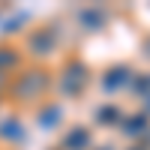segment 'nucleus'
Instances as JSON below:
<instances>
[{"label": "nucleus", "mask_w": 150, "mask_h": 150, "mask_svg": "<svg viewBox=\"0 0 150 150\" xmlns=\"http://www.w3.org/2000/svg\"><path fill=\"white\" fill-rule=\"evenodd\" d=\"M12 96L15 102H39L48 90V72L42 69H24L15 81H12Z\"/></svg>", "instance_id": "1"}, {"label": "nucleus", "mask_w": 150, "mask_h": 150, "mask_svg": "<svg viewBox=\"0 0 150 150\" xmlns=\"http://www.w3.org/2000/svg\"><path fill=\"white\" fill-rule=\"evenodd\" d=\"M87 84V66L72 60V63L63 69V78H60V93L63 96H78Z\"/></svg>", "instance_id": "2"}, {"label": "nucleus", "mask_w": 150, "mask_h": 150, "mask_svg": "<svg viewBox=\"0 0 150 150\" xmlns=\"http://www.w3.org/2000/svg\"><path fill=\"white\" fill-rule=\"evenodd\" d=\"M27 48H30L36 57L54 54V51H57V30H54V27H39V30H33L30 39H27Z\"/></svg>", "instance_id": "3"}, {"label": "nucleus", "mask_w": 150, "mask_h": 150, "mask_svg": "<svg viewBox=\"0 0 150 150\" xmlns=\"http://www.w3.org/2000/svg\"><path fill=\"white\" fill-rule=\"evenodd\" d=\"M93 135L87 126H72L66 135H63V147L66 150H93Z\"/></svg>", "instance_id": "4"}, {"label": "nucleus", "mask_w": 150, "mask_h": 150, "mask_svg": "<svg viewBox=\"0 0 150 150\" xmlns=\"http://www.w3.org/2000/svg\"><path fill=\"white\" fill-rule=\"evenodd\" d=\"M132 81V69L129 66H114V69H108L105 72V78H102V90L105 93H117L123 84H129Z\"/></svg>", "instance_id": "5"}, {"label": "nucleus", "mask_w": 150, "mask_h": 150, "mask_svg": "<svg viewBox=\"0 0 150 150\" xmlns=\"http://www.w3.org/2000/svg\"><path fill=\"white\" fill-rule=\"evenodd\" d=\"M78 21H81V27L84 30H99L105 24V9H99V6H84L78 12Z\"/></svg>", "instance_id": "6"}, {"label": "nucleus", "mask_w": 150, "mask_h": 150, "mask_svg": "<svg viewBox=\"0 0 150 150\" xmlns=\"http://www.w3.org/2000/svg\"><path fill=\"white\" fill-rule=\"evenodd\" d=\"M147 129H150V123H147V114L123 117V123H120V132L126 135V138H138V135H144Z\"/></svg>", "instance_id": "7"}, {"label": "nucleus", "mask_w": 150, "mask_h": 150, "mask_svg": "<svg viewBox=\"0 0 150 150\" xmlns=\"http://www.w3.org/2000/svg\"><path fill=\"white\" fill-rule=\"evenodd\" d=\"M21 63V54L15 51V48H9V45H0V75H9V72H15Z\"/></svg>", "instance_id": "8"}, {"label": "nucleus", "mask_w": 150, "mask_h": 150, "mask_svg": "<svg viewBox=\"0 0 150 150\" xmlns=\"http://www.w3.org/2000/svg\"><path fill=\"white\" fill-rule=\"evenodd\" d=\"M96 123H102V126H120L123 123V111L117 105H102L96 111Z\"/></svg>", "instance_id": "9"}, {"label": "nucleus", "mask_w": 150, "mask_h": 150, "mask_svg": "<svg viewBox=\"0 0 150 150\" xmlns=\"http://www.w3.org/2000/svg\"><path fill=\"white\" fill-rule=\"evenodd\" d=\"M0 135L9 138V141H24V126H21L18 120L6 117V120H0Z\"/></svg>", "instance_id": "10"}, {"label": "nucleus", "mask_w": 150, "mask_h": 150, "mask_svg": "<svg viewBox=\"0 0 150 150\" xmlns=\"http://www.w3.org/2000/svg\"><path fill=\"white\" fill-rule=\"evenodd\" d=\"M60 105H45L39 114H36V120H39V126H45V129H54L57 123H60Z\"/></svg>", "instance_id": "11"}, {"label": "nucleus", "mask_w": 150, "mask_h": 150, "mask_svg": "<svg viewBox=\"0 0 150 150\" xmlns=\"http://www.w3.org/2000/svg\"><path fill=\"white\" fill-rule=\"evenodd\" d=\"M132 90L138 93L141 99H147V96H150V75H147V72L141 75V78H135V75H132Z\"/></svg>", "instance_id": "12"}, {"label": "nucleus", "mask_w": 150, "mask_h": 150, "mask_svg": "<svg viewBox=\"0 0 150 150\" xmlns=\"http://www.w3.org/2000/svg\"><path fill=\"white\" fill-rule=\"evenodd\" d=\"M6 90V75H0V93Z\"/></svg>", "instance_id": "13"}, {"label": "nucleus", "mask_w": 150, "mask_h": 150, "mask_svg": "<svg viewBox=\"0 0 150 150\" xmlns=\"http://www.w3.org/2000/svg\"><path fill=\"white\" fill-rule=\"evenodd\" d=\"M144 54L150 57V36H147V42H144Z\"/></svg>", "instance_id": "14"}, {"label": "nucleus", "mask_w": 150, "mask_h": 150, "mask_svg": "<svg viewBox=\"0 0 150 150\" xmlns=\"http://www.w3.org/2000/svg\"><path fill=\"white\" fill-rule=\"evenodd\" d=\"M147 99H150V96H147ZM147 108H150V102H147Z\"/></svg>", "instance_id": "15"}, {"label": "nucleus", "mask_w": 150, "mask_h": 150, "mask_svg": "<svg viewBox=\"0 0 150 150\" xmlns=\"http://www.w3.org/2000/svg\"><path fill=\"white\" fill-rule=\"evenodd\" d=\"M99 150H105V147H99Z\"/></svg>", "instance_id": "16"}]
</instances>
